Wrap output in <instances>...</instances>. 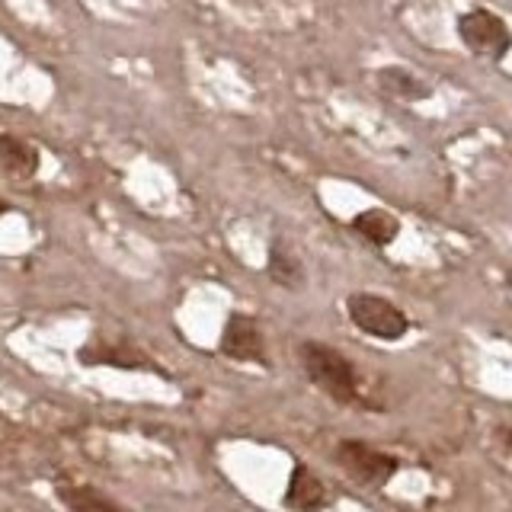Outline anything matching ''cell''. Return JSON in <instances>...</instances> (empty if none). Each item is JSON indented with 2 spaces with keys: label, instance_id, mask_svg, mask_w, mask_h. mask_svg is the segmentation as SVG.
<instances>
[{
  "label": "cell",
  "instance_id": "4fadbf2b",
  "mask_svg": "<svg viewBox=\"0 0 512 512\" xmlns=\"http://www.w3.org/2000/svg\"><path fill=\"white\" fill-rule=\"evenodd\" d=\"M4 212H7V202H4V199H0V215H4Z\"/></svg>",
  "mask_w": 512,
  "mask_h": 512
},
{
  "label": "cell",
  "instance_id": "7a4b0ae2",
  "mask_svg": "<svg viewBox=\"0 0 512 512\" xmlns=\"http://www.w3.org/2000/svg\"><path fill=\"white\" fill-rule=\"evenodd\" d=\"M455 32L461 45L468 48L471 55L487 58L493 64H500L512 52V29L500 13H493L487 7H474L464 10L455 23Z\"/></svg>",
  "mask_w": 512,
  "mask_h": 512
},
{
  "label": "cell",
  "instance_id": "52a82bcc",
  "mask_svg": "<svg viewBox=\"0 0 512 512\" xmlns=\"http://www.w3.org/2000/svg\"><path fill=\"white\" fill-rule=\"evenodd\" d=\"M324 506H327L324 480L304 468V464H295L292 477H288V490H285V509L288 512H324Z\"/></svg>",
  "mask_w": 512,
  "mask_h": 512
},
{
  "label": "cell",
  "instance_id": "ba28073f",
  "mask_svg": "<svg viewBox=\"0 0 512 512\" xmlns=\"http://www.w3.org/2000/svg\"><path fill=\"white\" fill-rule=\"evenodd\" d=\"M352 231L372 247H391L400 237V218L391 215L388 208H365V212L352 218Z\"/></svg>",
  "mask_w": 512,
  "mask_h": 512
},
{
  "label": "cell",
  "instance_id": "6da1fadb",
  "mask_svg": "<svg viewBox=\"0 0 512 512\" xmlns=\"http://www.w3.org/2000/svg\"><path fill=\"white\" fill-rule=\"evenodd\" d=\"M301 362L311 384H317L336 404H359V372L340 349L308 340L301 346Z\"/></svg>",
  "mask_w": 512,
  "mask_h": 512
},
{
  "label": "cell",
  "instance_id": "8fae6325",
  "mask_svg": "<svg viewBox=\"0 0 512 512\" xmlns=\"http://www.w3.org/2000/svg\"><path fill=\"white\" fill-rule=\"evenodd\" d=\"M269 279L282 285V288H301L304 285V269L298 263V256L292 250H285L282 244L269 247V260H266Z\"/></svg>",
  "mask_w": 512,
  "mask_h": 512
},
{
  "label": "cell",
  "instance_id": "9c48e42d",
  "mask_svg": "<svg viewBox=\"0 0 512 512\" xmlns=\"http://www.w3.org/2000/svg\"><path fill=\"white\" fill-rule=\"evenodd\" d=\"M39 170V151L16 135H0V173L10 180H29Z\"/></svg>",
  "mask_w": 512,
  "mask_h": 512
},
{
  "label": "cell",
  "instance_id": "30bf717a",
  "mask_svg": "<svg viewBox=\"0 0 512 512\" xmlns=\"http://www.w3.org/2000/svg\"><path fill=\"white\" fill-rule=\"evenodd\" d=\"M58 500L68 506V512H128L112 496L93 487H58Z\"/></svg>",
  "mask_w": 512,
  "mask_h": 512
},
{
  "label": "cell",
  "instance_id": "7c38bea8",
  "mask_svg": "<svg viewBox=\"0 0 512 512\" xmlns=\"http://www.w3.org/2000/svg\"><path fill=\"white\" fill-rule=\"evenodd\" d=\"M84 362H116V365H148L135 349H125V346H103V352H93L90 346L80 352Z\"/></svg>",
  "mask_w": 512,
  "mask_h": 512
},
{
  "label": "cell",
  "instance_id": "8992f818",
  "mask_svg": "<svg viewBox=\"0 0 512 512\" xmlns=\"http://www.w3.org/2000/svg\"><path fill=\"white\" fill-rule=\"evenodd\" d=\"M375 84L378 90L397 103H426L432 100V87L420 74H413L410 68H400V64H384L375 71Z\"/></svg>",
  "mask_w": 512,
  "mask_h": 512
},
{
  "label": "cell",
  "instance_id": "277c9868",
  "mask_svg": "<svg viewBox=\"0 0 512 512\" xmlns=\"http://www.w3.org/2000/svg\"><path fill=\"white\" fill-rule=\"evenodd\" d=\"M336 464L362 487H384L397 474L400 461L388 452H378L375 445L346 439L336 445Z\"/></svg>",
  "mask_w": 512,
  "mask_h": 512
},
{
  "label": "cell",
  "instance_id": "5b68a950",
  "mask_svg": "<svg viewBox=\"0 0 512 512\" xmlns=\"http://www.w3.org/2000/svg\"><path fill=\"white\" fill-rule=\"evenodd\" d=\"M221 352L234 362L266 365V336L250 314H231L221 330Z\"/></svg>",
  "mask_w": 512,
  "mask_h": 512
},
{
  "label": "cell",
  "instance_id": "3957f363",
  "mask_svg": "<svg viewBox=\"0 0 512 512\" xmlns=\"http://www.w3.org/2000/svg\"><path fill=\"white\" fill-rule=\"evenodd\" d=\"M346 314L356 324V330L375 336V340L394 343L400 336H407L410 320L407 314L397 308L394 301H388L384 295L375 292H352L346 298Z\"/></svg>",
  "mask_w": 512,
  "mask_h": 512
}]
</instances>
